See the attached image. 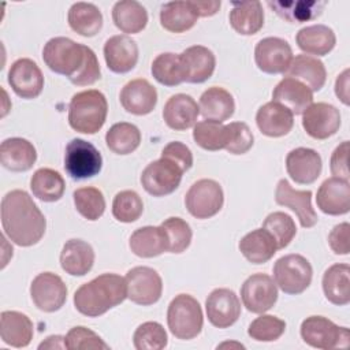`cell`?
Returning <instances> with one entry per match:
<instances>
[{"instance_id":"58","label":"cell","mask_w":350,"mask_h":350,"mask_svg":"<svg viewBox=\"0 0 350 350\" xmlns=\"http://www.w3.org/2000/svg\"><path fill=\"white\" fill-rule=\"evenodd\" d=\"M38 349H66L64 336L60 335H51L44 342L40 343Z\"/></svg>"},{"instance_id":"3","label":"cell","mask_w":350,"mask_h":350,"mask_svg":"<svg viewBox=\"0 0 350 350\" xmlns=\"http://www.w3.org/2000/svg\"><path fill=\"white\" fill-rule=\"evenodd\" d=\"M126 298V279L116 273H103L75 291L74 306L83 316L98 317L120 305Z\"/></svg>"},{"instance_id":"31","label":"cell","mask_w":350,"mask_h":350,"mask_svg":"<svg viewBox=\"0 0 350 350\" xmlns=\"http://www.w3.org/2000/svg\"><path fill=\"white\" fill-rule=\"evenodd\" d=\"M198 108L205 120L223 123L232 116L235 111V101L228 90L219 86H212L201 94Z\"/></svg>"},{"instance_id":"17","label":"cell","mask_w":350,"mask_h":350,"mask_svg":"<svg viewBox=\"0 0 350 350\" xmlns=\"http://www.w3.org/2000/svg\"><path fill=\"white\" fill-rule=\"evenodd\" d=\"M275 201L278 205L290 208L299 220L304 228L313 227L319 217L312 206L310 190H295L287 179H280L275 190Z\"/></svg>"},{"instance_id":"36","label":"cell","mask_w":350,"mask_h":350,"mask_svg":"<svg viewBox=\"0 0 350 350\" xmlns=\"http://www.w3.org/2000/svg\"><path fill=\"white\" fill-rule=\"evenodd\" d=\"M323 291L325 298L338 306L350 302V267L334 264L323 275Z\"/></svg>"},{"instance_id":"41","label":"cell","mask_w":350,"mask_h":350,"mask_svg":"<svg viewBox=\"0 0 350 350\" xmlns=\"http://www.w3.org/2000/svg\"><path fill=\"white\" fill-rule=\"evenodd\" d=\"M268 5L284 21L290 23H302L317 18L325 3L324 1H268Z\"/></svg>"},{"instance_id":"37","label":"cell","mask_w":350,"mask_h":350,"mask_svg":"<svg viewBox=\"0 0 350 350\" xmlns=\"http://www.w3.org/2000/svg\"><path fill=\"white\" fill-rule=\"evenodd\" d=\"M112 21L115 26L127 34H135L145 29L148 12L145 7L135 0H120L112 8Z\"/></svg>"},{"instance_id":"44","label":"cell","mask_w":350,"mask_h":350,"mask_svg":"<svg viewBox=\"0 0 350 350\" xmlns=\"http://www.w3.org/2000/svg\"><path fill=\"white\" fill-rule=\"evenodd\" d=\"M153 78L164 86H178L183 82V72L179 55L172 52L160 53L150 67Z\"/></svg>"},{"instance_id":"4","label":"cell","mask_w":350,"mask_h":350,"mask_svg":"<svg viewBox=\"0 0 350 350\" xmlns=\"http://www.w3.org/2000/svg\"><path fill=\"white\" fill-rule=\"evenodd\" d=\"M108 103L105 96L96 89L75 93L68 105L70 127L78 133L94 134L105 123Z\"/></svg>"},{"instance_id":"56","label":"cell","mask_w":350,"mask_h":350,"mask_svg":"<svg viewBox=\"0 0 350 350\" xmlns=\"http://www.w3.org/2000/svg\"><path fill=\"white\" fill-rule=\"evenodd\" d=\"M349 86H350V70L346 68L338 75V78L335 81V94L345 105L350 104V89H349Z\"/></svg>"},{"instance_id":"34","label":"cell","mask_w":350,"mask_h":350,"mask_svg":"<svg viewBox=\"0 0 350 350\" xmlns=\"http://www.w3.org/2000/svg\"><path fill=\"white\" fill-rule=\"evenodd\" d=\"M238 247L243 257L252 264H264L269 261L278 250L273 237L262 227L247 232L239 241Z\"/></svg>"},{"instance_id":"57","label":"cell","mask_w":350,"mask_h":350,"mask_svg":"<svg viewBox=\"0 0 350 350\" xmlns=\"http://www.w3.org/2000/svg\"><path fill=\"white\" fill-rule=\"evenodd\" d=\"M189 1L198 18L200 16L206 18V16L215 15L219 11L221 4L219 0H189Z\"/></svg>"},{"instance_id":"15","label":"cell","mask_w":350,"mask_h":350,"mask_svg":"<svg viewBox=\"0 0 350 350\" xmlns=\"http://www.w3.org/2000/svg\"><path fill=\"white\" fill-rule=\"evenodd\" d=\"M302 127L314 139H327L340 127V112L328 103H312L302 112Z\"/></svg>"},{"instance_id":"32","label":"cell","mask_w":350,"mask_h":350,"mask_svg":"<svg viewBox=\"0 0 350 350\" xmlns=\"http://www.w3.org/2000/svg\"><path fill=\"white\" fill-rule=\"evenodd\" d=\"M295 41L298 48L309 56H324L334 49L336 44V37L331 27L317 23L302 27L297 33Z\"/></svg>"},{"instance_id":"25","label":"cell","mask_w":350,"mask_h":350,"mask_svg":"<svg viewBox=\"0 0 350 350\" xmlns=\"http://www.w3.org/2000/svg\"><path fill=\"white\" fill-rule=\"evenodd\" d=\"M256 123L264 135L278 138L291 131L294 126V115L284 105L276 101H269L258 108Z\"/></svg>"},{"instance_id":"14","label":"cell","mask_w":350,"mask_h":350,"mask_svg":"<svg viewBox=\"0 0 350 350\" xmlns=\"http://www.w3.org/2000/svg\"><path fill=\"white\" fill-rule=\"evenodd\" d=\"M254 60L265 74H284L293 60V49L283 38L265 37L254 48Z\"/></svg>"},{"instance_id":"35","label":"cell","mask_w":350,"mask_h":350,"mask_svg":"<svg viewBox=\"0 0 350 350\" xmlns=\"http://www.w3.org/2000/svg\"><path fill=\"white\" fill-rule=\"evenodd\" d=\"M231 27L242 36H253L264 26V11L260 1L234 3L230 11Z\"/></svg>"},{"instance_id":"21","label":"cell","mask_w":350,"mask_h":350,"mask_svg":"<svg viewBox=\"0 0 350 350\" xmlns=\"http://www.w3.org/2000/svg\"><path fill=\"white\" fill-rule=\"evenodd\" d=\"M104 59L111 71L126 74L138 62V45L127 34L112 36L104 44Z\"/></svg>"},{"instance_id":"42","label":"cell","mask_w":350,"mask_h":350,"mask_svg":"<svg viewBox=\"0 0 350 350\" xmlns=\"http://www.w3.org/2000/svg\"><path fill=\"white\" fill-rule=\"evenodd\" d=\"M105 144L116 154H130L141 144V131L133 123H115L105 134Z\"/></svg>"},{"instance_id":"24","label":"cell","mask_w":350,"mask_h":350,"mask_svg":"<svg viewBox=\"0 0 350 350\" xmlns=\"http://www.w3.org/2000/svg\"><path fill=\"white\" fill-rule=\"evenodd\" d=\"M198 115V104L191 96L185 93L171 96L163 108V119L165 124L176 131L193 127L197 122Z\"/></svg>"},{"instance_id":"50","label":"cell","mask_w":350,"mask_h":350,"mask_svg":"<svg viewBox=\"0 0 350 350\" xmlns=\"http://www.w3.org/2000/svg\"><path fill=\"white\" fill-rule=\"evenodd\" d=\"M160 226L167 232L170 253H182L189 247L193 232L186 220H183L182 217H168Z\"/></svg>"},{"instance_id":"28","label":"cell","mask_w":350,"mask_h":350,"mask_svg":"<svg viewBox=\"0 0 350 350\" xmlns=\"http://www.w3.org/2000/svg\"><path fill=\"white\" fill-rule=\"evenodd\" d=\"M272 101L288 108L293 115L302 113L313 103V92L301 81L284 77L272 92Z\"/></svg>"},{"instance_id":"22","label":"cell","mask_w":350,"mask_h":350,"mask_svg":"<svg viewBox=\"0 0 350 350\" xmlns=\"http://www.w3.org/2000/svg\"><path fill=\"white\" fill-rule=\"evenodd\" d=\"M122 107L133 115H148L157 104L156 88L144 78L131 79L120 90Z\"/></svg>"},{"instance_id":"18","label":"cell","mask_w":350,"mask_h":350,"mask_svg":"<svg viewBox=\"0 0 350 350\" xmlns=\"http://www.w3.org/2000/svg\"><path fill=\"white\" fill-rule=\"evenodd\" d=\"M205 310L213 327L228 328L241 316V301L230 288H215L205 301Z\"/></svg>"},{"instance_id":"51","label":"cell","mask_w":350,"mask_h":350,"mask_svg":"<svg viewBox=\"0 0 350 350\" xmlns=\"http://www.w3.org/2000/svg\"><path fill=\"white\" fill-rule=\"evenodd\" d=\"M66 349L68 350H107L109 346L92 329L78 325L72 327L64 336Z\"/></svg>"},{"instance_id":"52","label":"cell","mask_w":350,"mask_h":350,"mask_svg":"<svg viewBox=\"0 0 350 350\" xmlns=\"http://www.w3.org/2000/svg\"><path fill=\"white\" fill-rule=\"evenodd\" d=\"M228 139L226 145V150L231 154H243L250 150L253 146V133L249 126L243 122H231L227 124Z\"/></svg>"},{"instance_id":"54","label":"cell","mask_w":350,"mask_h":350,"mask_svg":"<svg viewBox=\"0 0 350 350\" xmlns=\"http://www.w3.org/2000/svg\"><path fill=\"white\" fill-rule=\"evenodd\" d=\"M349 148H350L349 141H343L342 144H339L335 148V150L331 154V160H329L331 174L334 176L345 179V180L350 179V172H349V165H347Z\"/></svg>"},{"instance_id":"38","label":"cell","mask_w":350,"mask_h":350,"mask_svg":"<svg viewBox=\"0 0 350 350\" xmlns=\"http://www.w3.org/2000/svg\"><path fill=\"white\" fill-rule=\"evenodd\" d=\"M67 19L70 27L83 37H93L103 27V14L93 3H74L68 10Z\"/></svg>"},{"instance_id":"23","label":"cell","mask_w":350,"mask_h":350,"mask_svg":"<svg viewBox=\"0 0 350 350\" xmlns=\"http://www.w3.org/2000/svg\"><path fill=\"white\" fill-rule=\"evenodd\" d=\"M321 156L310 148H295L287 153L286 170L290 178L299 185H310L321 174Z\"/></svg>"},{"instance_id":"20","label":"cell","mask_w":350,"mask_h":350,"mask_svg":"<svg viewBox=\"0 0 350 350\" xmlns=\"http://www.w3.org/2000/svg\"><path fill=\"white\" fill-rule=\"evenodd\" d=\"M317 208L327 215L339 216L350 211V183L349 180L331 176L319 187L316 196Z\"/></svg>"},{"instance_id":"13","label":"cell","mask_w":350,"mask_h":350,"mask_svg":"<svg viewBox=\"0 0 350 350\" xmlns=\"http://www.w3.org/2000/svg\"><path fill=\"white\" fill-rule=\"evenodd\" d=\"M30 297L40 310L52 313L64 305L67 299V287L59 275L41 272L30 284Z\"/></svg>"},{"instance_id":"9","label":"cell","mask_w":350,"mask_h":350,"mask_svg":"<svg viewBox=\"0 0 350 350\" xmlns=\"http://www.w3.org/2000/svg\"><path fill=\"white\" fill-rule=\"evenodd\" d=\"M224 202L223 189L213 179L194 182L185 196V205L196 219H209L219 213Z\"/></svg>"},{"instance_id":"53","label":"cell","mask_w":350,"mask_h":350,"mask_svg":"<svg viewBox=\"0 0 350 350\" xmlns=\"http://www.w3.org/2000/svg\"><path fill=\"white\" fill-rule=\"evenodd\" d=\"M161 157H167L174 163H176L183 170V172L190 170L193 165L191 150L189 149V146H186L183 142H179V141H172L168 145H165L164 149L161 150Z\"/></svg>"},{"instance_id":"55","label":"cell","mask_w":350,"mask_h":350,"mask_svg":"<svg viewBox=\"0 0 350 350\" xmlns=\"http://www.w3.org/2000/svg\"><path fill=\"white\" fill-rule=\"evenodd\" d=\"M329 247L335 254L346 256L350 253V224L347 221L336 224L328 235Z\"/></svg>"},{"instance_id":"45","label":"cell","mask_w":350,"mask_h":350,"mask_svg":"<svg viewBox=\"0 0 350 350\" xmlns=\"http://www.w3.org/2000/svg\"><path fill=\"white\" fill-rule=\"evenodd\" d=\"M77 211L88 220H97L104 215L105 198L97 187L86 186L79 187L72 193Z\"/></svg>"},{"instance_id":"49","label":"cell","mask_w":350,"mask_h":350,"mask_svg":"<svg viewBox=\"0 0 350 350\" xmlns=\"http://www.w3.org/2000/svg\"><path fill=\"white\" fill-rule=\"evenodd\" d=\"M286 331L284 320L272 316V314H262L254 319L249 328L247 334L252 339L257 342H273L279 339Z\"/></svg>"},{"instance_id":"33","label":"cell","mask_w":350,"mask_h":350,"mask_svg":"<svg viewBox=\"0 0 350 350\" xmlns=\"http://www.w3.org/2000/svg\"><path fill=\"white\" fill-rule=\"evenodd\" d=\"M284 75L301 81L312 92H319L327 79V71L323 62L309 55H297L293 57Z\"/></svg>"},{"instance_id":"6","label":"cell","mask_w":350,"mask_h":350,"mask_svg":"<svg viewBox=\"0 0 350 350\" xmlns=\"http://www.w3.org/2000/svg\"><path fill=\"white\" fill-rule=\"evenodd\" d=\"M313 269L310 262L301 254H286L273 264V280L286 294L304 293L312 282Z\"/></svg>"},{"instance_id":"48","label":"cell","mask_w":350,"mask_h":350,"mask_svg":"<svg viewBox=\"0 0 350 350\" xmlns=\"http://www.w3.org/2000/svg\"><path fill=\"white\" fill-rule=\"evenodd\" d=\"M167 332L157 321L142 323L133 335V343L137 350H161L167 346Z\"/></svg>"},{"instance_id":"43","label":"cell","mask_w":350,"mask_h":350,"mask_svg":"<svg viewBox=\"0 0 350 350\" xmlns=\"http://www.w3.org/2000/svg\"><path fill=\"white\" fill-rule=\"evenodd\" d=\"M193 139L205 150L215 152L224 149L228 139L227 124L215 120L198 122L193 129Z\"/></svg>"},{"instance_id":"27","label":"cell","mask_w":350,"mask_h":350,"mask_svg":"<svg viewBox=\"0 0 350 350\" xmlns=\"http://www.w3.org/2000/svg\"><path fill=\"white\" fill-rule=\"evenodd\" d=\"M129 246L135 256L152 258L168 252L170 242L161 226H145L131 234Z\"/></svg>"},{"instance_id":"46","label":"cell","mask_w":350,"mask_h":350,"mask_svg":"<svg viewBox=\"0 0 350 350\" xmlns=\"http://www.w3.org/2000/svg\"><path fill=\"white\" fill-rule=\"evenodd\" d=\"M262 228L273 237L278 250L288 246L297 234V227L293 217L280 211L269 213L262 221Z\"/></svg>"},{"instance_id":"39","label":"cell","mask_w":350,"mask_h":350,"mask_svg":"<svg viewBox=\"0 0 350 350\" xmlns=\"http://www.w3.org/2000/svg\"><path fill=\"white\" fill-rule=\"evenodd\" d=\"M197 14L190 1H170L160 10V23L171 33H183L197 23Z\"/></svg>"},{"instance_id":"12","label":"cell","mask_w":350,"mask_h":350,"mask_svg":"<svg viewBox=\"0 0 350 350\" xmlns=\"http://www.w3.org/2000/svg\"><path fill=\"white\" fill-rule=\"evenodd\" d=\"M241 298L249 312L261 314L276 304L278 286L269 275L253 273L243 282Z\"/></svg>"},{"instance_id":"29","label":"cell","mask_w":350,"mask_h":350,"mask_svg":"<svg viewBox=\"0 0 350 350\" xmlns=\"http://www.w3.org/2000/svg\"><path fill=\"white\" fill-rule=\"evenodd\" d=\"M34 327L31 320L21 312L4 310L0 314L1 340L12 347H26L33 339Z\"/></svg>"},{"instance_id":"8","label":"cell","mask_w":350,"mask_h":350,"mask_svg":"<svg viewBox=\"0 0 350 350\" xmlns=\"http://www.w3.org/2000/svg\"><path fill=\"white\" fill-rule=\"evenodd\" d=\"M103 167V157L97 148L82 139L74 138L66 146L64 153V170L75 179H89L96 176Z\"/></svg>"},{"instance_id":"30","label":"cell","mask_w":350,"mask_h":350,"mask_svg":"<svg viewBox=\"0 0 350 350\" xmlns=\"http://www.w3.org/2000/svg\"><path fill=\"white\" fill-rule=\"evenodd\" d=\"M94 264L93 247L82 239H70L64 243L60 253L63 271L72 276L86 275Z\"/></svg>"},{"instance_id":"16","label":"cell","mask_w":350,"mask_h":350,"mask_svg":"<svg viewBox=\"0 0 350 350\" xmlns=\"http://www.w3.org/2000/svg\"><path fill=\"white\" fill-rule=\"evenodd\" d=\"M7 79L14 93L26 100L38 97L44 88V75L40 67L27 57L18 59L11 64Z\"/></svg>"},{"instance_id":"40","label":"cell","mask_w":350,"mask_h":350,"mask_svg":"<svg viewBox=\"0 0 350 350\" xmlns=\"http://www.w3.org/2000/svg\"><path fill=\"white\" fill-rule=\"evenodd\" d=\"M30 189L38 200L55 202L63 197L66 182L60 172L52 168H38L30 179Z\"/></svg>"},{"instance_id":"11","label":"cell","mask_w":350,"mask_h":350,"mask_svg":"<svg viewBox=\"0 0 350 350\" xmlns=\"http://www.w3.org/2000/svg\"><path fill=\"white\" fill-rule=\"evenodd\" d=\"M127 298L142 306L156 304L163 293V280L156 269L150 267H134L126 276Z\"/></svg>"},{"instance_id":"5","label":"cell","mask_w":350,"mask_h":350,"mask_svg":"<svg viewBox=\"0 0 350 350\" xmlns=\"http://www.w3.org/2000/svg\"><path fill=\"white\" fill-rule=\"evenodd\" d=\"M167 324L176 339L190 340L196 338L204 324L198 301L189 294H178L168 305Z\"/></svg>"},{"instance_id":"1","label":"cell","mask_w":350,"mask_h":350,"mask_svg":"<svg viewBox=\"0 0 350 350\" xmlns=\"http://www.w3.org/2000/svg\"><path fill=\"white\" fill-rule=\"evenodd\" d=\"M42 60L51 71L66 75L77 86H89L101 78L93 49L67 37L51 38L44 45Z\"/></svg>"},{"instance_id":"10","label":"cell","mask_w":350,"mask_h":350,"mask_svg":"<svg viewBox=\"0 0 350 350\" xmlns=\"http://www.w3.org/2000/svg\"><path fill=\"white\" fill-rule=\"evenodd\" d=\"M183 170L167 157L149 163L141 175V183L146 193L163 197L174 193L180 185Z\"/></svg>"},{"instance_id":"2","label":"cell","mask_w":350,"mask_h":350,"mask_svg":"<svg viewBox=\"0 0 350 350\" xmlns=\"http://www.w3.org/2000/svg\"><path fill=\"white\" fill-rule=\"evenodd\" d=\"M1 226L7 238L18 246H33L45 234L46 220L25 190H11L1 200Z\"/></svg>"},{"instance_id":"7","label":"cell","mask_w":350,"mask_h":350,"mask_svg":"<svg viewBox=\"0 0 350 350\" xmlns=\"http://www.w3.org/2000/svg\"><path fill=\"white\" fill-rule=\"evenodd\" d=\"M301 338L314 349L332 350L347 347L350 332L324 316H309L301 324Z\"/></svg>"},{"instance_id":"47","label":"cell","mask_w":350,"mask_h":350,"mask_svg":"<svg viewBox=\"0 0 350 350\" xmlns=\"http://www.w3.org/2000/svg\"><path fill=\"white\" fill-rule=\"evenodd\" d=\"M144 202L134 190L119 191L112 201V215L118 221L133 223L141 217Z\"/></svg>"},{"instance_id":"19","label":"cell","mask_w":350,"mask_h":350,"mask_svg":"<svg viewBox=\"0 0 350 350\" xmlns=\"http://www.w3.org/2000/svg\"><path fill=\"white\" fill-rule=\"evenodd\" d=\"M183 72V82L202 83L208 81L216 67V57L211 49L202 45H193L179 53Z\"/></svg>"},{"instance_id":"26","label":"cell","mask_w":350,"mask_h":350,"mask_svg":"<svg viewBox=\"0 0 350 350\" xmlns=\"http://www.w3.org/2000/svg\"><path fill=\"white\" fill-rule=\"evenodd\" d=\"M37 160L34 145L21 137L7 138L0 145V163L4 168L14 172L30 170Z\"/></svg>"}]
</instances>
